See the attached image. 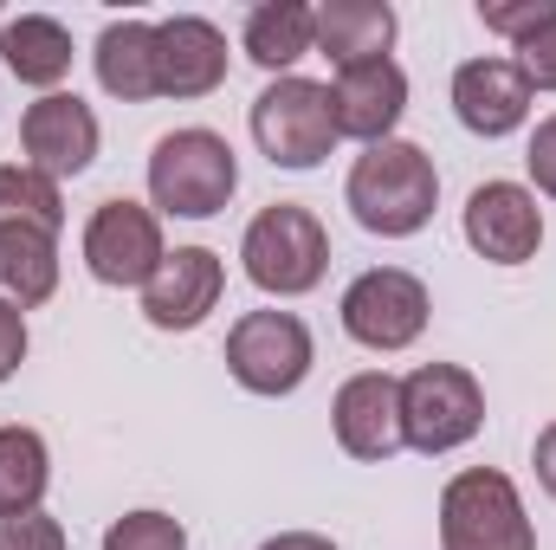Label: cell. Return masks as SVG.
<instances>
[{
    "label": "cell",
    "mask_w": 556,
    "mask_h": 550,
    "mask_svg": "<svg viewBox=\"0 0 556 550\" xmlns=\"http://www.w3.org/2000/svg\"><path fill=\"white\" fill-rule=\"evenodd\" d=\"M260 550H337L324 532H278V538H266Z\"/></svg>",
    "instance_id": "4dcf8cb0"
},
{
    "label": "cell",
    "mask_w": 556,
    "mask_h": 550,
    "mask_svg": "<svg viewBox=\"0 0 556 550\" xmlns=\"http://www.w3.org/2000/svg\"><path fill=\"white\" fill-rule=\"evenodd\" d=\"M551 13H556V0H518V7H505V0H479V20H485V33H505L511 46H518L525 33H538Z\"/></svg>",
    "instance_id": "484cf974"
},
{
    "label": "cell",
    "mask_w": 556,
    "mask_h": 550,
    "mask_svg": "<svg viewBox=\"0 0 556 550\" xmlns=\"http://www.w3.org/2000/svg\"><path fill=\"white\" fill-rule=\"evenodd\" d=\"M0 227H39V234H59L65 227V195L52 175L26 168V162H7L0 168Z\"/></svg>",
    "instance_id": "603a6c76"
},
{
    "label": "cell",
    "mask_w": 556,
    "mask_h": 550,
    "mask_svg": "<svg viewBox=\"0 0 556 550\" xmlns=\"http://www.w3.org/2000/svg\"><path fill=\"white\" fill-rule=\"evenodd\" d=\"M317 363L311 324L298 311H247L227 330V370L247 396H291Z\"/></svg>",
    "instance_id": "52a82bcc"
},
{
    "label": "cell",
    "mask_w": 556,
    "mask_h": 550,
    "mask_svg": "<svg viewBox=\"0 0 556 550\" xmlns=\"http://www.w3.org/2000/svg\"><path fill=\"white\" fill-rule=\"evenodd\" d=\"M52 486V453L33 427H0V518L13 512H39Z\"/></svg>",
    "instance_id": "7402d4cb"
},
{
    "label": "cell",
    "mask_w": 556,
    "mask_h": 550,
    "mask_svg": "<svg viewBox=\"0 0 556 550\" xmlns=\"http://www.w3.org/2000/svg\"><path fill=\"white\" fill-rule=\"evenodd\" d=\"M0 550H65V525L46 512H13L0 518Z\"/></svg>",
    "instance_id": "4316f807"
},
{
    "label": "cell",
    "mask_w": 556,
    "mask_h": 550,
    "mask_svg": "<svg viewBox=\"0 0 556 550\" xmlns=\"http://www.w3.org/2000/svg\"><path fill=\"white\" fill-rule=\"evenodd\" d=\"M240 46H247V59H253L260 72L291 78V65H298L304 52H317V20H311L304 0H266V7L247 13Z\"/></svg>",
    "instance_id": "d6986e66"
},
{
    "label": "cell",
    "mask_w": 556,
    "mask_h": 550,
    "mask_svg": "<svg viewBox=\"0 0 556 550\" xmlns=\"http://www.w3.org/2000/svg\"><path fill=\"white\" fill-rule=\"evenodd\" d=\"M453 117L472 137H511L531 117V85L511 59H466L453 72Z\"/></svg>",
    "instance_id": "2e32d148"
},
{
    "label": "cell",
    "mask_w": 556,
    "mask_h": 550,
    "mask_svg": "<svg viewBox=\"0 0 556 550\" xmlns=\"http://www.w3.org/2000/svg\"><path fill=\"white\" fill-rule=\"evenodd\" d=\"M440 550H538V532L525 518V499L511 473L466 466L440 492Z\"/></svg>",
    "instance_id": "277c9868"
},
{
    "label": "cell",
    "mask_w": 556,
    "mask_h": 550,
    "mask_svg": "<svg viewBox=\"0 0 556 550\" xmlns=\"http://www.w3.org/2000/svg\"><path fill=\"white\" fill-rule=\"evenodd\" d=\"M525 168H531V182L544 188L556 201V117H544L538 130H531V149H525Z\"/></svg>",
    "instance_id": "83f0119b"
},
{
    "label": "cell",
    "mask_w": 556,
    "mask_h": 550,
    "mask_svg": "<svg viewBox=\"0 0 556 550\" xmlns=\"http://www.w3.org/2000/svg\"><path fill=\"white\" fill-rule=\"evenodd\" d=\"M343 201H350V214H356L363 234L408 240V234H420L433 221V208H440V168H433V155L420 142L389 137V142H376V149L356 155V168L343 182Z\"/></svg>",
    "instance_id": "6da1fadb"
},
{
    "label": "cell",
    "mask_w": 556,
    "mask_h": 550,
    "mask_svg": "<svg viewBox=\"0 0 556 550\" xmlns=\"http://www.w3.org/2000/svg\"><path fill=\"white\" fill-rule=\"evenodd\" d=\"M20 363H26V311H13V304L0 298V383H7Z\"/></svg>",
    "instance_id": "f1b7e54d"
},
{
    "label": "cell",
    "mask_w": 556,
    "mask_h": 550,
    "mask_svg": "<svg viewBox=\"0 0 556 550\" xmlns=\"http://www.w3.org/2000/svg\"><path fill=\"white\" fill-rule=\"evenodd\" d=\"M220 291H227V266L220 253L207 247H175L155 278L142 285V317L155 330H194L207 324V311H220Z\"/></svg>",
    "instance_id": "4fadbf2b"
},
{
    "label": "cell",
    "mask_w": 556,
    "mask_h": 550,
    "mask_svg": "<svg viewBox=\"0 0 556 550\" xmlns=\"http://www.w3.org/2000/svg\"><path fill=\"white\" fill-rule=\"evenodd\" d=\"M466 247L492 266H525L544 247V208L518 182H485L466 195Z\"/></svg>",
    "instance_id": "30bf717a"
},
{
    "label": "cell",
    "mask_w": 556,
    "mask_h": 550,
    "mask_svg": "<svg viewBox=\"0 0 556 550\" xmlns=\"http://www.w3.org/2000/svg\"><path fill=\"white\" fill-rule=\"evenodd\" d=\"M98 85L124 104L155 98V26L149 20H111L98 33Z\"/></svg>",
    "instance_id": "ffe728a7"
},
{
    "label": "cell",
    "mask_w": 556,
    "mask_h": 550,
    "mask_svg": "<svg viewBox=\"0 0 556 550\" xmlns=\"http://www.w3.org/2000/svg\"><path fill=\"white\" fill-rule=\"evenodd\" d=\"M531 466H538V486L556 499V421L538 434V447H531Z\"/></svg>",
    "instance_id": "f546056e"
},
{
    "label": "cell",
    "mask_w": 556,
    "mask_h": 550,
    "mask_svg": "<svg viewBox=\"0 0 556 550\" xmlns=\"http://www.w3.org/2000/svg\"><path fill=\"white\" fill-rule=\"evenodd\" d=\"M168 260V247H162V221H155V208H142V201H98V214L85 221V266L98 285H149L155 266Z\"/></svg>",
    "instance_id": "9c48e42d"
},
{
    "label": "cell",
    "mask_w": 556,
    "mask_h": 550,
    "mask_svg": "<svg viewBox=\"0 0 556 550\" xmlns=\"http://www.w3.org/2000/svg\"><path fill=\"white\" fill-rule=\"evenodd\" d=\"M240 266L266 298H304L330 273V234L311 208L298 201H273L253 214L247 240H240Z\"/></svg>",
    "instance_id": "3957f363"
},
{
    "label": "cell",
    "mask_w": 556,
    "mask_h": 550,
    "mask_svg": "<svg viewBox=\"0 0 556 550\" xmlns=\"http://www.w3.org/2000/svg\"><path fill=\"white\" fill-rule=\"evenodd\" d=\"M330 111H337V137H356V142H389L402 111H408V72L395 59H369V65H350L337 72L330 85Z\"/></svg>",
    "instance_id": "9a60e30c"
},
{
    "label": "cell",
    "mask_w": 556,
    "mask_h": 550,
    "mask_svg": "<svg viewBox=\"0 0 556 550\" xmlns=\"http://www.w3.org/2000/svg\"><path fill=\"white\" fill-rule=\"evenodd\" d=\"M427 311H433L427 285L415 273H402V266H376V273L350 278V291H343V330L363 350H382V357L420 343Z\"/></svg>",
    "instance_id": "ba28073f"
},
{
    "label": "cell",
    "mask_w": 556,
    "mask_h": 550,
    "mask_svg": "<svg viewBox=\"0 0 556 550\" xmlns=\"http://www.w3.org/2000/svg\"><path fill=\"white\" fill-rule=\"evenodd\" d=\"M311 20H317V52L337 72L369 65V59H389L395 26H402L389 0H324V7H311Z\"/></svg>",
    "instance_id": "e0dca14e"
},
{
    "label": "cell",
    "mask_w": 556,
    "mask_h": 550,
    "mask_svg": "<svg viewBox=\"0 0 556 550\" xmlns=\"http://www.w3.org/2000/svg\"><path fill=\"white\" fill-rule=\"evenodd\" d=\"M330 427H337V447L350 460H395L408 440H402V383L382 376V370H363L337 389L330 402Z\"/></svg>",
    "instance_id": "7c38bea8"
},
{
    "label": "cell",
    "mask_w": 556,
    "mask_h": 550,
    "mask_svg": "<svg viewBox=\"0 0 556 550\" xmlns=\"http://www.w3.org/2000/svg\"><path fill=\"white\" fill-rule=\"evenodd\" d=\"M59 291V234L39 227H0V298L13 311H33Z\"/></svg>",
    "instance_id": "44dd1931"
},
{
    "label": "cell",
    "mask_w": 556,
    "mask_h": 550,
    "mask_svg": "<svg viewBox=\"0 0 556 550\" xmlns=\"http://www.w3.org/2000/svg\"><path fill=\"white\" fill-rule=\"evenodd\" d=\"M253 142L273 168H317L337 149V111H330V85L317 78H273L253 98Z\"/></svg>",
    "instance_id": "5b68a950"
},
{
    "label": "cell",
    "mask_w": 556,
    "mask_h": 550,
    "mask_svg": "<svg viewBox=\"0 0 556 550\" xmlns=\"http://www.w3.org/2000/svg\"><path fill=\"white\" fill-rule=\"evenodd\" d=\"M104 550H188V532L168 512H124L104 532Z\"/></svg>",
    "instance_id": "cb8c5ba5"
},
{
    "label": "cell",
    "mask_w": 556,
    "mask_h": 550,
    "mask_svg": "<svg viewBox=\"0 0 556 550\" xmlns=\"http://www.w3.org/2000/svg\"><path fill=\"white\" fill-rule=\"evenodd\" d=\"M240 155L220 130H168L149 149V201L175 221H207L233 201Z\"/></svg>",
    "instance_id": "7a4b0ae2"
},
{
    "label": "cell",
    "mask_w": 556,
    "mask_h": 550,
    "mask_svg": "<svg viewBox=\"0 0 556 550\" xmlns=\"http://www.w3.org/2000/svg\"><path fill=\"white\" fill-rule=\"evenodd\" d=\"M72 33L52 20V13H20V20H7L0 26V65L20 78V85H33V91H59L65 85V72H72Z\"/></svg>",
    "instance_id": "ac0fdd59"
},
{
    "label": "cell",
    "mask_w": 556,
    "mask_h": 550,
    "mask_svg": "<svg viewBox=\"0 0 556 550\" xmlns=\"http://www.w3.org/2000/svg\"><path fill=\"white\" fill-rule=\"evenodd\" d=\"M20 149H26V168L65 182V175H85L98 162V111L78 98V91H52L39 104H26L20 117Z\"/></svg>",
    "instance_id": "8fae6325"
},
{
    "label": "cell",
    "mask_w": 556,
    "mask_h": 550,
    "mask_svg": "<svg viewBox=\"0 0 556 550\" xmlns=\"http://www.w3.org/2000/svg\"><path fill=\"white\" fill-rule=\"evenodd\" d=\"M227 85V33L201 13L155 26V98H207Z\"/></svg>",
    "instance_id": "5bb4252c"
},
{
    "label": "cell",
    "mask_w": 556,
    "mask_h": 550,
    "mask_svg": "<svg viewBox=\"0 0 556 550\" xmlns=\"http://www.w3.org/2000/svg\"><path fill=\"white\" fill-rule=\"evenodd\" d=\"M511 52H518L511 65L525 72V85H531V91H556V13L538 26V33H525Z\"/></svg>",
    "instance_id": "d4e9b609"
},
{
    "label": "cell",
    "mask_w": 556,
    "mask_h": 550,
    "mask_svg": "<svg viewBox=\"0 0 556 550\" xmlns=\"http://www.w3.org/2000/svg\"><path fill=\"white\" fill-rule=\"evenodd\" d=\"M485 427V389L459 363H420L402 383V440L415 453H453Z\"/></svg>",
    "instance_id": "8992f818"
}]
</instances>
